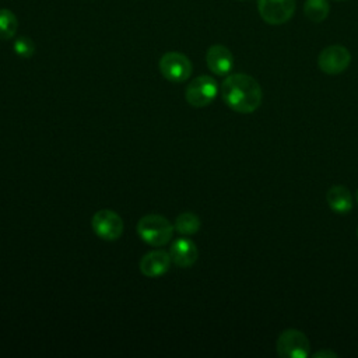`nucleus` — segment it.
<instances>
[{"label":"nucleus","mask_w":358,"mask_h":358,"mask_svg":"<svg viewBox=\"0 0 358 358\" xmlns=\"http://www.w3.org/2000/svg\"><path fill=\"white\" fill-rule=\"evenodd\" d=\"M357 200H358V192H357Z\"/></svg>","instance_id":"19"},{"label":"nucleus","mask_w":358,"mask_h":358,"mask_svg":"<svg viewBox=\"0 0 358 358\" xmlns=\"http://www.w3.org/2000/svg\"><path fill=\"white\" fill-rule=\"evenodd\" d=\"M18 28V20L8 8H0V39H11Z\"/></svg>","instance_id":"15"},{"label":"nucleus","mask_w":358,"mask_h":358,"mask_svg":"<svg viewBox=\"0 0 358 358\" xmlns=\"http://www.w3.org/2000/svg\"><path fill=\"white\" fill-rule=\"evenodd\" d=\"M313 357L315 358H336L337 357V352L336 351H331V350H320V351H316L313 352Z\"/></svg>","instance_id":"17"},{"label":"nucleus","mask_w":358,"mask_h":358,"mask_svg":"<svg viewBox=\"0 0 358 358\" xmlns=\"http://www.w3.org/2000/svg\"><path fill=\"white\" fill-rule=\"evenodd\" d=\"M221 95L224 102L238 113L255 112L263 99L260 84L245 73L227 76L221 84Z\"/></svg>","instance_id":"1"},{"label":"nucleus","mask_w":358,"mask_h":358,"mask_svg":"<svg viewBox=\"0 0 358 358\" xmlns=\"http://www.w3.org/2000/svg\"><path fill=\"white\" fill-rule=\"evenodd\" d=\"M334 1H345V0H334Z\"/></svg>","instance_id":"18"},{"label":"nucleus","mask_w":358,"mask_h":358,"mask_svg":"<svg viewBox=\"0 0 358 358\" xmlns=\"http://www.w3.org/2000/svg\"><path fill=\"white\" fill-rule=\"evenodd\" d=\"M171 256L164 250H151L140 260V271L145 277H159L169 270Z\"/></svg>","instance_id":"10"},{"label":"nucleus","mask_w":358,"mask_h":358,"mask_svg":"<svg viewBox=\"0 0 358 358\" xmlns=\"http://www.w3.org/2000/svg\"><path fill=\"white\" fill-rule=\"evenodd\" d=\"M91 225L94 232L105 241H115L123 234V220L113 210L96 211L92 215Z\"/></svg>","instance_id":"8"},{"label":"nucleus","mask_w":358,"mask_h":358,"mask_svg":"<svg viewBox=\"0 0 358 358\" xmlns=\"http://www.w3.org/2000/svg\"><path fill=\"white\" fill-rule=\"evenodd\" d=\"M275 350L282 358H306L310 354V343L305 333L287 329L278 336Z\"/></svg>","instance_id":"3"},{"label":"nucleus","mask_w":358,"mask_h":358,"mask_svg":"<svg viewBox=\"0 0 358 358\" xmlns=\"http://www.w3.org/2000/svg\"><path fill=\"white\" fill-rule=\"evenodd\" d=\"M257 10L270 25L285 24L295 11V0H257Z\"/></svg>","instance_id":"7"},{"label":"nucleus","mask_w":358,"mask_h":358,"mask_svg":"<svg viewBox=\"0 0 358 358\" xmlns=\"http://www.w3.org/2000/svg\"><path fill=\"white\" fill-rule=\"evenodd\" d=\"M326 201L331 211L337 214H348L352 210L354 200L350 190L345 186H331L326 193Z\"/></svg>","instance_id":"12"},{"label":"nucleus","mask_w":358,"mask_h":358,"mask_svg":"<svg viewBox=\"0 0 358 358\" xmlns=\"http://www.w3.org/2000/svg\"><path fill=\"white\" fill-rule=\"evenodd\" d=\"M357 236H358V228H357Z\"/></svg>","instance_id":"20"},{"label":"nucleus","mask_w":358,"mask_h":358,"mask_svg":"<svg viewBox=\"0 0 358 358\" xmlns=\"http://www.w3.org/2000/svg\"><path fill=\"white\" fill-rule=\"evenodd\" d=\"M200 218L193 213H182L175 220V229L182 235H193L200 229Z\"/></svg>","instance_id":"14"},{"label":"nucleus","mask_w":358,"mask_h":358,"mask_svg":"<svg viewBox=\"0 0 358 358\" xmlns=\"http://www.w3.org/2000/svg\"><path fill=\"white\" fill-rule=\"evenodd\" d=\"M351 63V53L341 45H330L324 48L317 57L319 69L330 76L340 74L348 69Z\"/></svg>","instance_id":"6"},{"label":"nucleus","mask_w":358,"mask_h":358,"mask_svg":"<svg viewBox=\"0 0 358 358\" xmlns=\"http://www.w3.org/2000/svg\"><path fill=\"white\" fill-rule=\"evenodd\" d=\"M217 94V81L210 76H199L193 78L186 87L185 98L189 105L194 108H204L215 99Z\"/></svg>","instance_id":"4"},{"label":"nucleus","mask_w":358,"mask_h":358,"mask_svg":"<svg viewBox=\"0 0 358 358\" xmlns=\"http://www.w3.org/2000/svg\"><path fill=\"white\" fill-rule=\"evenodd\" d=\"M169 256L176 266L185 268V267H190L196 263L199 250L193 241H190L187 238H179L171 245Z\"/></svg>","instance_id":"11"},{"label":"nucleus","mask_w":358,"mask_h":358,"mask_svg":"<svg viewBox=\"0 0 358 358\" xmlns=\"http://www.w3.org/2000/svg\"><path fill=\"white\" fill-rule=\"evenodd\" d=\"M161 74L172 83H183L192 74V62L189 57L179 52H166L161 56L158 63Z\"/></svg>","instance_id":"5"},{"label":"nucleus","mask_w":358,"mask_h":358,"mask_svg":"<svg viewBox=\"0 0 358 358\" xmlns=\"http://www.w3.org/2000/svg\"><path fill=\"white\" fill-rule=\"evenodd\" d=\"M330 4L327 0H305L303 14L312 22H322L327 18Z\"/></svg>","instance_id":"13"},{"label":"nucleus","mask_w":358,"mask_h":358,"mask_svg":"<svg viewBox=\"0 0 358 358\" xmlns=\"http://www.w3.org/2000/svg\"><path fill=\"white\" fill-rule=\"evenodd\" d=\"M13 50L22 59H29L35 53V45L31 38L18 36L13 43Z\"/></svg>","instance_id":"16"},{"label":"nucleus","mask_w":358,"mask_h":358,"mask_svg":"<svg viewBox=\"0 0 358 358\" xmlns=\"http://www.w3.org/2000/svg\"><path fill=\"white\" fill-rule=\"evenodd\" d=\"M206 63L208 69L217 76H227L234 66V56L224 45H213L206 53Z\"/></svg>","instance_id":"9"},{"label":"nucleus","mask_w":358,"mask_h":358,"mask_svg":"<svg viewBox=\"0 0 358 358\" xmlns=\"http://www.w3.org/2000/svg\"><path fill=\"white\" fill-rule=\"evenodd\" d=\"M173 227L162 215L148 214L140 218L137 222L138 236L151 246H164L172 238Z\"/></svg>","instance_id":"2"}]
</instances>
